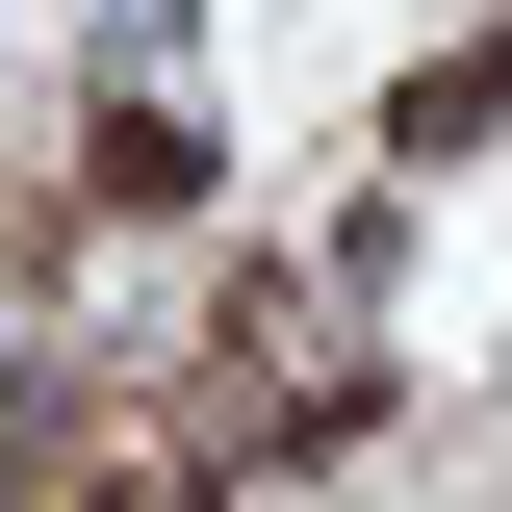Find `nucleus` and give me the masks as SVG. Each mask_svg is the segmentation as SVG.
Wrapping results in <instances>:
<instances>
[{
  "instance_id": "nucleus-1",
  "label": "nucleus",
  "mask_w": 512,
  "mask_h": 512,
  "mask_svg": "<svg viewBox=\"0 0 512 512\" xmlns=\"http://www.w3.org/2000/svg\"><path fill=\"white\" fill-rule=\"evenodd\" d=\"M77 205L103 231H180L205 205V103H77Z\"/></svg>"
},
{
  "instance_id": "nucleus-2",
  "label": "nucleus",
  "mask_w": 512,
  "mask_h": 512,
  "mask_svg": "<svg viewBox=\"0 0 512 512\" xmlns=\"http://www.w3.org/2000/svg\"><path fill=\"white\" fill-rule=\"evenodd\" d=\"M487 128H512V26H461V52L410 77V103H384V154H410V180H436V154H487Z\"/></svg>"
}]
</instances>
